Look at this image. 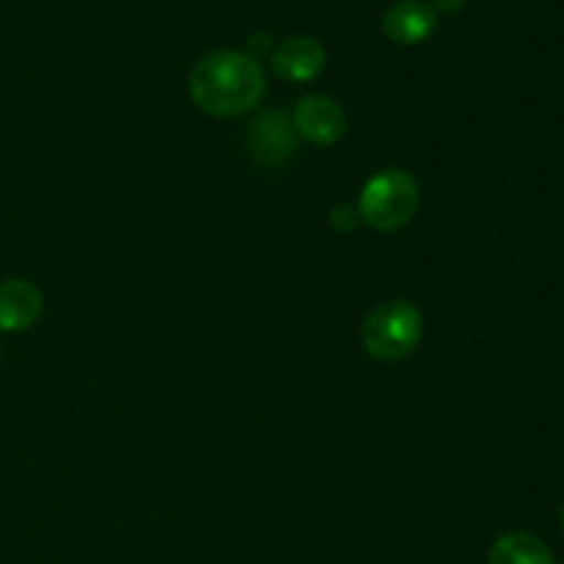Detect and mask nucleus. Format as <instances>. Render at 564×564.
I'll use <instances>...</instances> for the list:
<instances>
[{
	"instance_id": "obj_1",
	"label": "nucleus",
	"mask_w": 564,
	"mask_h": 564,
	"mask_svg": "<svg viewBox=\"0 0 564 564\" xmlns=\"http://www.w3.org/2000/svg\"><path fill=\"white\" fill-rule=\"evenodd\" d=\"M187 91L204 113L235 119L262 102L268 91V75L253 55L237 53V50H215L193 66L187 77Z\"/></svg>"
},
{
	"instance_id": "obj_2",
	"label": "nucleus",
	"mask_w": 564,
	"mask_h": 564,
	"mask_svg": "<svg viewBox=\"0 0 564 564\" xmlns=\"http://www.w3.org/2000/svg\"><path fill=\"white\" fill-rule=\"evenodd\" d=\"M422 202L416 176L405 169H386L364 185L358 218L378 231H397L413 220Z\"/></svg>"
},
{
	"instance_id": "obj_3",
	"label": "nucleus",
	"mask_w": 564,
	"mask_h": 564,
	"mask_svg": "<svg viewBox=\"0 0 564 564\" xmlns=\"http://www.w3.org/2000/svg\"><path fill=\"white\" fill-rule=\"evenodd\" d=\"M424 336V317L411 301H386L375 306L364 323V350L378 361H400L419 347Z\"/></svg>"
},
{
	"instance_id": "obj_4",
	"label": "nucleus",
	"mask_w": 564,
	"mask_h": 564,
	"mask_svg": "<svg viewBox=\"0 0 564 564\" xmlns=\"http://www.w3.org/2000/svg\"><path fill=\"white\" fill-rule=\"evenodd\" d=\"M292 124L314 147H334L345 138L347 116L336 99L325 97V94H308L297 102Z\"/></svg>"
},
{
	"instance_id": "obj_5",
	"label": "nucleus",
	"mask_w": 564,
	"mask_h": 564,
	"mask_svg": "<svg viewBox=\"0 0 564 564\" xmlns=\"http://www.w3.org/2000/svg\"><path fill=\"white\" fill-rule=\"evenodd\" d=\"M295 124L284 110L262 113L248 132V152L259 165H268V169L284 165L295 154Z\"/></svg>"
},
{
	"instance_id": "obj_6",
	"label": "nucleus",
	"mask_w": 564,
	"mask_h": 564,
	"mask_svg": "<svg viewBox=\"0 0 564 564\" xmlns=\"http://www.w3.org/2000/svg\"><path fill=\"white\" fill-rule=\"evenodd\" d=\"M44 295L33 281L9 279L0 281V330L6 334H20L33 328L42 317Z\"/></svg>"
},
{
	"instance_id": "obj_7",
	"label": "nucleus",
	"mask_w": 564,
	"mask_h": 564,
	"mask_svg": "<svg viewBox=\"0 0 564 564\" xmlns=\"http://www.w3.org/2000/svg\"><path fill=\"white\" fill-rule=\"evenodd\" d=\"M435 28H438V14L424 0H397L383 17L386 36L402 47L422 44L424 39L433 36Z\"/></svg>"
},
{
	"instance_id": "obj_8",
	"label": "nucleus",
	"mask_w": 564,
	"mask_h": 564,
	"mask_svg": "<svg viewBox=\"0 0 564 564\" xmlns=\"http://www.w3.org/2000/svg\"><path fill=\"white\" fill-rule=\"evenodd\" d=\"M328 53L312 36H290L273 53V72L290 83H306L323 72Z\"/></svg>"
},
{
	"instance_id": "obj_9",
	"label": "nucleus",
	"mask_w": 564,
	"mask_h": 564,
	"mask_svg": "<svg viewBox=\"0 0 564 564\" xmlns=\"http://www.w3.org/2000/svg\"><path fill=\"white\" fill-rule=\"evenodd\" d=\"M488 564H556L549 545L529 532L501 534L490 549Z\"/></svg>"
},
{
	"instance_id": "obj_10",
	"label": "nucleus",
	"mask_w": 564,
	"mask_h": 564,
	"mask_svg": "<svg viewBox=\"0 0 564 564\" xmlns=\"http://www.w3.org/2000/svg\"><path fill=\"white\" fill-rule=\"evenodd\" d=\"M466 3L468 0H433V9L435 14H438V11H444V14H457V11L466 9Z\"/></svg>"
},
{
	"instance_id": "obj_11",
	"label": "nucleus",
	"mask_w": 564,
	"mask_h": 564,
	"mask_svg": "<svg viewBox=\"0 0 564 564\" xmlns=\"http://www.w3.org/2000/svg\"><path fill=\"white\" fill-rule=\"evenodd\" d=\"M268 47H270L268 33H257V36H251V42H248V55H253L257 50L262 53V50H268ZM253 58H257V55H253Z\"/></svg>"
},
{
	"instance_id": "obj_12",
	"label": "nucleus",
	"mask_w": 564,
	"mask_h": 564,
	"mask_svg": "<svg viewBox=\"0 0 564 564\" xmlns=\"http://www.w3.org/2000/svg\"><path fill=\"white\" fill-rule=\"evenodd\" d=\"M562 529H564V507H562Z\"/></svg>"
}]
</instances>
